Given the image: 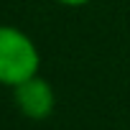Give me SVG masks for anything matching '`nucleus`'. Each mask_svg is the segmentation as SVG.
<instances>
[{
	"mask_svg": "<svg viewBox=\"0 0 130 130\" xmlns=\"http://www.w3.org/2000/svg\"><path fill=\"white\" fill-rule=\"evenodd\" d=\"M41 69V54L36 41L15 28V26H0V84L15 89L26 79L36 77Z\"/></svg>",
	"mask_w": 130,
	"mask_h": 130,
	"instance_id": "obj_1",
	"label": "nucleus"
},
{
	"mask_svg": "<svg viewBox=\"0 0 130 130\" xmlns=\"http://www.w3.org/2000/svg\"><path fill=\"white\" fill-rule=\"evenodd\" d=\"M13 102L21 110L23 117H28V120H46L56 110V92H54L48 79L36 74V77L26 79L23 84H18L13 89Z\"/></svg>",
	"mask_w": 130,
	"mask_h": 130,
	"instance_id": "obj_2",
	"label": "nucleus"
},
{
	"mask_svg": "<svg viewBox=\"0 0 130 130\" xmlns=\"http://www.w3.org/2000/svg\"><path fill=\"white\" fill-rule=\"evenodd\" d=\"M56 3H61V5H67V8H82V5L92 3V0H56Z\"/></svg>",
	"mask_w": 130,
	"mask_h": 130,
	"instance_id": "obj_3",
	"label": "nucleus"
}]
</instances>
